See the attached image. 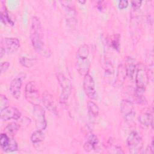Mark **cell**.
Wrapping results in <instances>:
<instances>
[{"label": "cell", "instance_id": "1", "mask_svg": "<svg viewBox=\"0 0 154 154\" xmlns=\"http://www.w3.org/2000/svg\"><path fill=\"white\" fill-rule=\"evenodd\" d=\"M31 40L32 45L36 51L42 55H45L46 49L43 41V30L39 19L33 17L31 26Z\"/></svg>", "mask_w": 154, "mask_h": 154}, {"label": "cell", "instance_id": "2", "mask_svg": "<svg viewBox=\"0 0 154 154\" xmlns=\"http://www.w3.org/2000/svg\"><path fill=\"white\" fill-rule=\"evenodd\" d=\"M89 48L84 44L81 45L76 54L75 65L76 68L81 75H85L88 73L90 68V62L88 58Z\"/></svg>", "mask_w": 154, "mask_h": 154}, {"label": "cell", "instance_id": "3", "mask_svg": "<svg viewBox=\"0 0 154 154\" xmlns=\"http://www.w3.org/2000/svg\"><path fill=\"white\" fill-rule=\"evenodd\" d=\"M149 82V76L147 69L144 64H138L135 75L136 88L134 96H143Z\"/></svg>", "mask_w": 154, "mask_h": 154}, {"label": "cell", "instance_id": "4", "mask_svg": "<svg viewBox=\"0 0 154 154\" xmlns=\"http://www.w3.org/2000/svg\"><path fill=\"white\" fill-rule=\"evenodd\" d=\"M127 146L131 153H140L143 149V140L135 131L131 132L126 140Z\"/></svg>", "mask_w": 154, "mask_h": 154}, {"label": "cell", "instance_id": "5", "mask_svg": "<svg viewBox=\"0 0 154 154\" xmlns=\"http://www.w3.org/2000/svg\"><path fill=\"white\" fill-rule=\"evenodd\" d=\"M65 8V17L69 27L71 29L75 28L77 23V13L74 5L71 1H61Z\"/></svg>", "mask_w": 154, "mask_h": 154}, {"label": "cell", "instance_id": "6", "mask_svg": "<svg viewBox=\"0 0 154 154\" xmlns=\"http://www.w3.org/2000/svg\"><path fill=\"white\" fill-rule=\"evenodd\" d=\"M57 78L61 88L60 102L62 103H65L68 100L71 93L72 85L69 79H67L63 74L61 73H57Z\"/></svg>", "mask_w": 154, "mask_h": 154}, {"label": "cell", "instance_id": "7", "mask_svg": "<svg viewBox=\"0 0 154 154\" xmlns=\"http://www.w3.org/2000/svg\"><path fill=\"white\" fill-rule=\"evenodd\" d=\"M25 94L26 100L34 105L39 104V89L37 84L34 81L28 82L25 85Z\"/></svg>", "mask_w": 154, "mask_h": 154}, {"label": "cell", "instance_id": "8", "mask_svg": "<svg viewBox=\"0 0 154 154\" xmlns=\"http://www.w3.org/2000/svg\"><path fill=\"white\" fill-rule=\"evenodd\" d=\"M20 47V42L17 38L5 37L1 42V57L3 53L13 54Z\"/></svg>", "mask_w": 154, "mask_h": 154}, {"label": "cell", "instance_id": "9", "mask_svg": "<svg viewBox=\"0 0 154 154\" xmlns=\"http://www.w3.org/2000/svg\"><path fill=\"white\" fill-rule=\"evenodd\" d=\"M33 116L36 128L38 130H44L47 126L44 108L40 105L36 104L33 107Z\"/></svg>", "mask_w": 154, "mask_h": 154}, {"label": "cell", "instance_id": "10", "mask_svg": "<svg viewBox=\"0 0 154 154\" xmlns=\"http://www.w3.org/2000/svg\"><path fill=\"white\" fill-rule=\"evenodd\" d=\"M83 88L85 93L90 99H97V93L95 88V83L93 77L88 73L84 75Z\"/></svg>", "mask_w": 154, "mask_h": 154}, {"label": "cell", "instance_id": "11", "mask_svg": "<svg viewBox=\"0 0 154 154\" xmlns=\"http://www.w3.org/2000/svg\"><path fill=\"white\" fill-rule=\"evenodd\" d=\"M25 78V75L20 73L16 76L10 82V91L11 95L16 99H19L20 96L22 81Z\"/></svg>", "mask_w": 154, "mask_h": 154}, {"label": "cell", "instance_id": "12", "mask_svg": "<svg viewBox=\"0 0 154 154\" xmlns=\"http://www.w3.org/2000/svg\"><path fill=\"white\" fill-rule=\"evenodd\" d=\"M120 111L127 121L132 120L135 117V112L134 110L133 103L129 100H122L120 103Z\"/></svg>", "mask_w": 154, "mask_h": 154}, {"label": "cell", "instance_id": "13", "mask_svg": "<svg viewBox=\"0 0 154 154\" xmlns=\"http://www.w3.org/2000/svg\"><path fill=\"white\" fill-rule=\"evenodd\" d=\"M21 114L19 111L15 107L7 106L1 109L0 117L3 121H7L10 119L18 120L20 117Z\"/></svg>", "mask_w": 154, "mask_h": 154}, {"label": "cell", "instance_id": "14", "mask_svg": "<svg viewBox=\"0 0 154 154\" xmlns=\"http://www.w3.org/2000/svg\"><path fill=\"white\" fill-rule=\"evenodd\" d=\"M42 100L43 103L46 109L55 115H58L57 108L52 94H51L48 91H45L43 93Z\"/></svg>", "mask_w": 154, "mask_h": 154}, {"label": "cell", "instance_id": "15", "mask_svg": "<svg viewBox=\"0 0 154 154\" xmlns=\"http://www.w3.org/2000/svg\"><path fill=\"white\" fill-rule=\"evenodd\" d=\"M99 143V140L97 136L93 134H90L87 141L84 145V149L86 152H90L93 149H95L96 146Z\"/></svg>", "mask_w": 154, "mask_h": 154}, {"label": "cell", "instance_id": "16", "mask_svg": "<svg viewBox=\"0 0 154 154\" xmlns=\"http://www.w3.org/2000/svg\"><path fill=\"white\" fill-rule=\"evenodd\" d=\"M140 123L144 126H152L153 125V116L149 112H143L141 114L138 118Z\"/></svg>", "mask_w": 154, "mask_h": 154}, {"label": "cell", "instance_id": "17", "mask_svg": "<svg viewBox=\"0 0 154 154\" xmlns=\"http://www.w3.org/2000/svg\"><path fill=\"white\" fill-rule=\"evenodd\" d=\"M136 70V66L132 60H128V64L125 68L126 75L131 79H132Z\"/></svg>", "mask_w": 154, "mask_h": 154}, {"label": "cell", "instance_id": "18", "mask_svg": "<svg viewBox=\"0 0 154 154\" xmlns=\"http://www.w3.org/2000/svg\"><path fill=\"white\" fill-rule=\"evenodd\" d=\"M2 150L7 152L16 151L17 150V144L16 140L12 137H10L9 141L7 144L4 147L2 148Z\"/></svg>", "mask_w": 154, "mask_h": 154}, {"label": "cell", "instance_id": "19", "mask_svg": "<svg viewBox=\"0 0 154 154\" xmlns=\"http://www.w3.org/2000/svg\"><path fill=\"white\" fill-rule=\"evenodd\" d=\"M45 139V134L42 130H37L34 131L31 136V140L33 143H38L42 141Z\"/></svg>", "mask_w": 154, "mask_h": 154}, {"label": "cell", "instance_id": "20", "mask_svg": "<svg viewBox=\"0 0 154 154\" xmlns=\"http://www.w3.org/2000/svg\"><path fill=\"white\" fill-rule=\"evenodd\" d=\"M18 129H19L18 125L15 122H12V123L8 124L5 127L4 130L11 137H13L16 134V133L18 131Z\"/></svg>", "mask_w": 154, "mask_h": 154}, {"label": "cell", "instance_id": "21", "mask_svg": "<svg viewBox=\"0 0 154 154\" xmlns=\"http://www.w3.org/2000/svg\"><path fill=\"white\" fill-rule=\"evenodd\" d=\"M87 105H88V111L91 113V114L93 116V117H97L99 115V107L97 106V105L93 102V101L89 100L87 103Z\"/></svg>", "mask_w": 154, "mask_h": 154}, {"label": "cell", "instance_id": "22", "mask_svg": "<svg viewBox=\"0 0 154 154\" xmlns=\"http://www.w3.org/2000/svg\"><path fill=\"white\" fill-rule=\"evenodd\" d=\"M1 21L4 24H10L11 25H13L14 23L12 20L10 19L8 15V13L7 11V9H2L1 12Z\"/></svg>", "mask_w": 154, "mask_h": 154}, {"label": "cell", "instance_id": "23", "mask_svg": "<svg viewBox=\"0 0 154 154\" xmlns=\"http://www.w3.org/2000/svg\"><path fill=\"white\" fill-rule=\"evenodd\" d=\"M9 102L8 99L6 97L5 95L1 94L0 95V107L1 109H2L7 106H8Z\"/></svg>", "mask_w": 154, "mask_h": 154}, {"label": "cell", "instance_id": "24", "mask_svg": "<svg viewBox=\"0 0 154 154\" xmlns=\"http://www.w3.org/2000/svg\"><path fill=\"white\" fill-rule=\"evenodd\" d=\"M104 69H105V73L106 75H112L114 72L113 66H112V64L109 61H105Z\"/></svg>", "mask_w": 154, "mask_h": 154}, {"label": "cell", "instance_id": "25", "mask_svg": "<svg viewBox=\"0 0 154 154\" xmlns=\"http://www.w3.org/2000/svg\"><path fill=\"white\" fill-rule=\"evenodd\" d=\"M10 137L6 134H1L0 137V146L2 149L8 143Z\"/></svg>", "mask_w": 154, "mask_h": 154}, {"label": "cell", "instance_id": "26", "mask_svg": "<svg viewBox=\"0 0 154 154\" xmlns=\"http://www.w3.org/2000/svg\"><path fill=\"white\" fill-rule=\"evenodd\" d=\"M20 62L23 66L26 67H30L32 65L33 60L26 57H22L20 59Z\"/></svg>", "mask_w": 154, "mask_h": 154}, {"label": "cell", "instance_id": "27", "mask_svg": "<svg viewBox=\"0 0 154 154\" xmlns=\"http://www.w3.org/2000/svg\"><path fill=\"white\" fill-rule=\"evenodd\" d=\"M10 63L8 61H4L1 63V73H3L6 72V70L8 69V68L10 66Z\"/></svg>", "mask_w": 154, "mask_h": 154}, {"label": "cell", "instance_id": "28", "mask_svg": "<svg viewBox=\"0 0 154 154\" xmlns=\"http://www.w3.org/2000/svg\"><path fill=\"white\" fill-rule=\"evenodd\" d=\"M141 3H142V1H139V0L132 1L131 2L132 6L134 8V10L135 9H138L140 7V6H141Z\"/></svg>", "mask_w": 154, "mask_h": 154}, {"label": "cell", "instance_id": "29", "mask_svg": "<svg viewBox=\"0 0 154 154\" xmlns=\"http://www.w3.org/2000/svg\"><path fill=\"white\" fill-rule=\"evenodd\" d=\"M115 38H116V39H114V40H113L112 41L111 45H112V46L115 49H118L119 48V37L117 38V37H116Z\"/></svg>", "mask_w": 154, "mask_h": 154}, {"label": "cell", "instance_id": "30", "mask_svg": "<svg viewBox=\"0 0 154 154\" xmlns=\"http://www.w3.org/2000/svg\"><path fill=\"white\" fill-rule=\"evenodd\" d=\"M128 5V1L125 0L120 1L119 2V7L120 9H123L125 8H126Z\"/></svg>", "mask_w": 154, "mask_h": 154}, {"label": "cell", "instance_id": "31", "mask_svg": "<svg viewBox=\"0 0 154 154\" xmlns=\"http://www.w3.org/2000/svg\"><path fill=\"white\" fill-rule=\"evenodd\" d=\"M102 2H101V1H98V3H97V8L99 9V10H101L102 9Z\"/></svg>", "mask_w": 154, "mask_h": 154}, {"label": "cell", "instance_id": "32", "mask_svg": "<svg viewBox=\"0 0 154 154\" xmlns=\"http://www.w3.org/2000/svg\"><path fill=\"white\" fill-rule=\"evenodd\" d=\"M79 2L80 3H81V4H84V3L85 2V1H79Z\"/></svg>", "mask_w": 154, "mask_h": 154}]
</instances>
